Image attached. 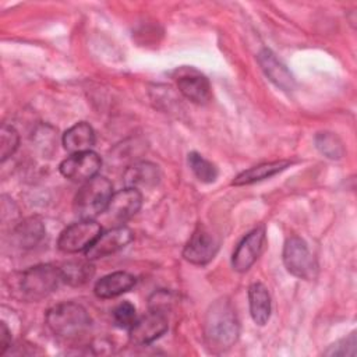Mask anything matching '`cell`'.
I'll return each instance as SVG.
<instances>
[{"instance_id": "15", "label": "cell", "mask_w": 357, "mask_h": 357, "mask_svg": "<svg viewBox=\"0 0 357 357\" xmlns=\"http://www.w3.org/2000/svg\"><path fill=\"white\" fill-rule=\"evenodd\" d=\"M126 187L131 188H151L160 180V170L155 163L137 162L127 167L123 176Z\"/></svg>"}, {"instance_id": "17", "label": "cell", "mask_w": 357, "mask_h": 357, "mask_svg": "<svg viewBox=\"0 0 357 357\" xmlns=\"http://www.w3.org/2000/svg\"><path fill=\"white\" fill-rule=\"evenodd\" d=\"M135 284V278L128 272H113L100 278L93 287V293L99 298H113L128 291Z\"/></svg>"}, {"instance_id": "10", "label": "cell", "mask_w": 357, "mask_h": 357, "mask_svg": "<svg viewBox=\"0 0 357 357\" xmlns=\"http://www.w3.org/2000/svg\"><path fill=\"white\" fill-rule=\"evenodd\" d=\"M265 247V227L258 226L251 230L236 247L231 255V266L237 272L248 271L259 258Z\"/></svg>"}, {"instance_id": "8", "label": "cell", "mask_w": 357, "mask_h": 357, "mask_svg": "<svg viewBox=\"0 0 357 357\" xmlns=\"http://www.w3.org/2000/svg\"><path fill=\"white\" fill-rule=\"evenodd\" d=\"M219 250V240L205 226L199 225L188 238L183 257L194 265H206L213 259Z\"/></svg>"}, {"instance_id": "11", "label": "cell", "mask_w": 357, "mask_h": 357, "mask_svg": "<svg viewBox=\"0 0 357 357\" xmlns=\"http://www.w3.org/2000/svg\"><path fill=\"white\" fill-rule=\"evenodd\" d=\"M134 237L127 226H114L98 236V238L85 251L86 259H99L124 248Z\"/></svg>"}, {"instance_id": "4", "label": "cell", "mask_w": 357, "mask_h": 357, "mask_svg": "<svg viewBox=\"0 0 357 357\" xmlns=\"http://www.w3.org/2000/svg\"><path fill=\"white\" fill-rule=\"evenodd\" d=\"M60 282H63V278L59 266L52 264H40L22 272L20 289L25 298L36 301L53 293L59 287Z\"/></svg>"}, {"instance_id": "9", "label": "cell", "mask_w": 357, "mask_h": 357, "mask_svg": "<svg viewBox=\"0 0 357 357\" xmlns=\"http://www.w3.org/2000/svg\"><path fill=\"white\" fill-rule=\"evenodd\" d=\"M102 159L93 151H85L78 153H71L67 159H64L59 169L60 173L75 183H85L92 177L98 176L100 169Z\"/></svg>"}, {"instance_id": "23", "label": "cell", "mask_w": 357, "mask_h": 357, "mask_svg": "<svg viewBox=\"0 0 357 357\" xmlns=\"http://www.w3.org/2000/svg\"><path fill=\"white\" fill-rule=\"evenodd\" d=\"M188 165L195 177L202 183H213L218 178V167L198 152L188 153Z\"/></svg>"}, {"instance_id": "7", "label": "cell", "mask_w": 357, "mask_h": 357, "mask_svg": "<svg viewBox=\"0 0 357 357\" xmlns=\"http://www.w3.org/2000/svg\"><path fill=\"white\" fill-rule=\"evenodd\" d=\"M142 205V195L139 190L126 187L117 192H113L107 208L105 209V218L114 226H123L130 218H132Z\"/></svg>"}, {"instance_id": "25", "label": "cell", "mask_w": 357, "mask_h": 357, "mask_svg": "<svg viewBox=\"0 0 357 357\" xmlns=\"http://www.w3.org/2000/svg\"><path fill=\"white\" fill-rule=\"evenodd\" d=\"M113 321H114L116 326H119L121 329H130L134 325V322L137 321L135 307L130 301L120 303L113 310Z\"/></svg>"}, {"instance_id": "5", "label": "cell", "mask_w": 357, "mask_h": 357, "mask_svg": "<svg viewBox=\"0 0 357 357\" xmlns=\"http://www.w3.org/2000/svg\"><path fill=\"white\" fill-rule=\"evenodd\" d=\"M283 264L289 273L304 280L314 279L318 269L307 243L297 236H291L286 240L283 247Z\"/></svg>"}, {"instance_id": "19", "label": "cell", "mask_w": 357, "mask_h": 357, "mask_svg": "<svg viewBox=\"0 0 357 357\" xmlns=\"http://www.w3.org/2000/svg\"><path fill=\"white\" fill-rule=\"evenodd\" d=\"M250 314L257 325H265L271 317V296L265 284L255 282L248 287Z\"/></svg>"}, {"instance_id": "20", "label": "cell", "mask_w": 357, "mask_h": 357, "mask_svg": "<svg viewBox=\"0 0 357 357\" xmlns=\"http://www.w3.org/2000/svg\"><path fill=\"white\" fill-rule=\"evenodd\" d=\"M290 166L289 160H275V162H266L257 166H252L240 174L234 177L231 181L233 185H248L257 181H262L265 178H271L272 176L283 172Z\"/></svg>"}, {"instance_id": "3", "label": "cell", "mask_w": 357, "mask_h": 357, "mask_svg": "<svg viewBox=\"0 0 357 357\" xmlns=\"http://www.w3.org/2000/svg\"><path fill=\"white\" fill-rule=\"evenodd\" d=\"M112 195V183L103 176H95L78 190L74 198V211L81 219H95L105 212Z\"/></svg>"}, {"instance_id": "6", "label": "cell", "mask_w": 357, "mask_h": 357, "mask_svg": "<svg viewBox=\"0 0 357 357\" xmlns=\"http://www.w3.org/2000/svg\"><path fill=\"white\" fill-rule=\"evenodd\" d=\"M102 233V226L93 219H81L67 226L57 240V247L67 254L86 251Z\"/></svg>"}, {"instance_id": "12", "label": "cell", "mask_w": 357, "mask_h": 357, "mask_svg": "<svg viewBox=\"0 0 357 357\" xmlns=\"http://www.w3.org/2000/svg\"><path fill=\"white\" fill-rule=\"evenodd\" d=\"M167 318L163 311L151 310L148 314L137 318L128 329L130 340L134 344L144 346L159 339L167 331Z\"/></svg>"}, {"instance_id": "1", "label": "cell", "mask_w": 357, "mask_h": 357, "mask_svg": "<svg viewBox=\"0 0 357 357\" xmlns=\"http://www.w3.org/2000/svg\"><path fill=\"white\" fill-rule=\"evenodd\" d=\"M240 324L231 303L226 298L213 301L205 315L204 337L212 351H225L238 339Z\"/></svg>"}, {"instance_id": "24", "label": "cell", "mask_w": 357, "mask_h": 357, "mask_svg": "<svg viewBox=\"0 0 357 357\" xmlns=\"http://www.w3.org/2000/svg\"><path fill=\"white\" fill-rule=\"evenodd\" d=\"M20 135L13 126L3 124L0 130V159L4 162L10 158L18 148Z\"/></svg>"}, {"instance_id": "22", "label": "cell", "mask_w": 357, "mask_h": 357, "mask_svg": "<svg viewBox=\"0 0 357 357\" xmlns=\"http://www.w3.org/2000/svg\"><path fill=\"white\" fill-rule=\"evenodd\" d=\"M315 146L317 149L328 159L332 160H337L344 155V146L342 139L329 131H324V132H318L315 135Z\"/></svg>"}, {"instance_id": "2", "label": "cell", "mask_w": 357, "mask_h": 357, "mask_svg": "<svg viewBox=\"0 0 357 357\" xmlns=\"http://www.w3.org/2000/svg\"><path fill=\"white\" fill-rule=\"evenodd\" d=\"M46 324L57 336L75 337L91 326V317L81 304L66 301L56 304L47 311Z\"/></svg>"}, {"instance_id": "14", "label": "cell", "mask_w": 357, "mask_h": 357, "mask_svg": "<svg viewBox=\"0 0 357 357\" xmlns=\"http://www.w3.org/2000/svg\"><path fill=\"white\" fill-rule=\"evenodd\" d=\"M177 88L185 99L195 105H205L212 98V89L208 78L195 71L180 75L177 78Z\"/></svg>"}, {"instance_id": "13", "label": "cell", "mask_w": 357, "mask_h": 357, "mask_svg": "<svg viewBox=\"0 0 357 357\" xmlns=\"http://www.w3.org/2000/svg\"><path fill=\"white\" fill-rule=\"evenodd\" d=\"M258 64L261 66L265 75L280 89L291 91L296 85V79L290 70L276 57L269 49H262L257 56Z\"/></svg>"}, {"instance_id": "21", "label": "cell", "mask_w": 357, "mask_h": 357, "mask_svg": "<svg viewBox=\"0 0 357 357\" xmlns=\"http://www.w3.org/2000/svg\"><path fill=\"white\" fill-rule=\"evenodd\" d=\"M88 261H73L64 264L60 268L63 282L70 286H82L89 282L95 273V269L93 265Z\"/></svg>"}, {"instance_id": "27", "label": "cell", "mask_w": 357, "mask_h": 357, "mask_svg": "<svg viewBox=\"0 0 357 357\" xmlns=\"http://www.w3.org/2000/svg\"><path fill=\"white\" fill-rule=\"evenodd\" d=\"M11 344V332L4 322L0 324V356H3Z\"/></svg>"}, {"instance_id": "26", "label": "cell", "mask_w": 357, "mask_h": 357, "mask_svg": "<svg viewBox=\"0 0 357 357\" xmlns=\"http://www.w3.org/2000/svg\"><path fill=\"white\" fill-rule=\"evenodd\" d=\"M356 332H351L347 337H343L331 344L324 354L325 356H356Z\"/></svg>"}, {"instance_id": "18", "label": "cell", "mask_w": 357, "mask_h": 357, "mask_svg": "<svg viewBox=\"0 0 357 357\" xmlns=\"http://www.w3.org/2000/svg\"><path fill=\"white\" fill-rule=\"evenodd\" d=\"M61 142L64 149L70 153L91 151V148L95 145V131L88 123L79 121L71 126L63 134Z\"/></svg>"}, {"instance_id": "16", "label": "cell", "mask_w": 357, "mask_h": 357, "mask_svg": "<svg viewBox=\"0 0 357 357\" xmlns=\"http://www.w3.org/2000/svg\"><path fill=\"white\" fill-rule=\"evenodd\" d=\"M46 229L43 222L38 216H29L22 219L13 230V241L22 250L33 248L45 237Z\"/></svg>"}]
</instances>
